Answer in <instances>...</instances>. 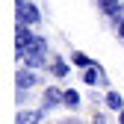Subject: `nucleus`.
Segmentation results:
<instances>
[{"mask_svg":"<svg viewBox=\"0 0 124 124\" xmlns=\"http://www.w3.org/2000/svg\"><path fill=\"white\" fill-rule=\"evenodd\" d=\"M118 36H121V39H124V18H121V21H118Z\"/></svg>","mask_w":124,"mask_h":124,"instance_id":"11","label":"nucleus"},{"mask_svg":"<svg viewBox=\"0 0 124 124\" xmlns=\"http://www.w3.org/2000/svg\"><path fill=\"white\" fill-rule=\"evenodd\" d=\"M18 24H36L39 21V9L36 6H30V3H18Z\"/></svg>","mask_w":124,"mask_h":124,"instance_id":"1","label":"nucleus"},{"mask_svg":"<svg viewBox=\"0 0 124 124\" xmlns=\"http://www.w3.org/2000/svg\"><path fill=\"white\" fill-rule=\"evenodd\" d=\"M27 62H30V68H41L44 65V53H27Z\"/></svg>","mask_w":124,"mask_h":124,"instance_id":"7","label":"nucleus"},{"mask_svg":"<svg viewBox=\"0 0 124 124\" xmlns=\"http://www.w3.org/2000/svg\"><path fill=\"white\" fill-rule=\"evenodd\" d=\"M106 106H112V109L121 112V95L118 92H109V95H106Z\"/></svg>","mask_w":124,"mask_h":124,"instance_id":"8","label":"nucleus"},{"mask_svg":"<svg viewBox=\"0 0 124 124\" xmlns=\"http://www.w3.org/2000/svg\"><path fill=\"white\" fill-rule=\"evenodd\" d=\"M101 9H103V15H109V18H112V15L121 9V0H101Z\"/></svg>","mask_w":124,"mask_h":124,"instance_id":"5","label":"nucleus"},{"mask_svg":"<svg viewBox=\"0 0 124 124\" xmlns=\"http://www.w3.org/2000/svg\"><path fill=\"white\" fill-rule=\"evenodd\" d=\"M18 3H27V0H18Z\"/></svg>","mask_w":124,"mask_h":124,"instance_id":"14","label":"nucleus"},{"mask_svg":"<svg viewBox=\"0 0 124 124\" xmlns=\"http://www.w3.org/2000/svg\"><path fill=\"white\" fill-rule=\"evenodd\" d=\"M62 103H65V106H71V109H77V106H80V95H77V92H65Z\"/></svg>","mask_w":124,"mask_h":124,"instance_id":"6","label":"nucleus"},{"mask_svg":"<svg viewBox=\"0 0 124 124\" xmlns=\"http://www.w3.org/2000/svg\"><path fill=\"white\" fill-rule=\"evenodd\" d=\"M44 115V109H30V112H18V118H15V124H39V118Z\"/></svg>","mask_w":124,"mask_h":124,"instance_id":"3","label":"nucleus"},{"mask_svg":"<svg viewBox=\"0 0 124 124\" xmlns=\"http://www.w3.org/2000/svg\"><path fill=\"white\" fill-rule=\"evenodd\" d=\"M53 71H56V77H65V74H68V68H65V62H59V59L53 62Z\"/></svg>","mask_w":124,"mask_h":124,"instance_id":"10","label":"nucleus"},{"mask_svg":"<svg viewBox=\"0 0 124 124\" xmlns=\"http://www.w3.org/2000/svg\"><path fill=\"white\" fill-rule=\"evenodd\" d=\"M118 124H124V109H121V115H118Z\"/></svg>","mask_w":124,"mask_h":124,"instance_id":"13","label":"nucleus"},{"mask_svg":"<svg viewBox=\"0 0 124 124\" xmlns=\"http://www.w3.org/2000/svg\"><path fill=\"white\" fill-rule=\"evenodd\" d=\"M36 83H39V77L33 71H18V74H15V86H18V89H33Z\"/></svg>","mask_w":124,"mask_h":124,"instance_id":"2","label":"nucleus"},{"mask_svg":"<svg viewBox=\"0 0 124 124\" xmlns=\"http://www.w3.org/2000/svg\"><path fill=\"white\" fill-rule=\"evenodd\" d=\"M71 62H74V65H80V68H89V65H92L83 53H71Z\"/></svg>","mask_w":124,"mask_h":124,"instance_id":"9","label":"nucleus"},{"mask_svg":"<svg viewBox=\"0 0 124 124\" xmlns=\"http://www.w3.org/2000/svg\"><path fill=\"white\" fill-rule=\"evenodd\" d=\"M95 124H106V121H103V115H98V118H95Z\"/></svg>","mask_w":124,"mask_h":124,"instance_id":"12","label":"nucleus"},{"mask_svg":"<svg viewBox=\"0 0 124 124\" xmlns=\"http://www.w3.org/2000/svg\"><path fill=\"white\" fill-rule=\"evenodd\" d=\"M62 98H65V92H59V89H47L44 92V109H50V106H56V103H62Z\"/></svg>","mask_w":124,"mask_h":124,"instance_id":"4","label":"nucleus"}]
</instances>
